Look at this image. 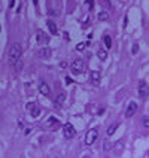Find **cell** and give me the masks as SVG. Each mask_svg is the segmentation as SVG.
<instances>
[{
    "mask_svg": "<svg viewBox=\"0 0 149 158\" xmlns=\"http://www.w3.org/2000/svg\"><path fill=\"white\" fill-rule=\"evenodd\" d=\"M21 45L20 43H14L12 45V48L9 49V63H11V66H14L20 58H21Z\"/></svg>",
    "mask_w": 149,
    "mask_h": 158,
    "instance_id": "obj_1",
    "label": "cell"
},
{
    "mask_svg": "<svg viewBox=\"0 0 149 158\" xmlns=\"http://www.w3.org/2000/svg\"><path fill=\"white\" fill-rule=\"evenodd\" d=\"M97 137H98V130H97V128H91V130H88L87 134H85V145L91 146V145L97 140Z\"/></svg>",
    "mask_w": 149,
    "mask_h": 158,
    "instance_id": "obj_2",
    "label": "cell"
},
{
    "mask_svg": "<svg viewBox=\"0 0 149 158\" xmlns=\"http://www.w3.org/2000/svg\"><path fill=\"white\" fill-rule=\"evenodd\" d=\"M84 69H85V63H84V60H75V61L70 64V70H72L73 75H79V73H82Z\"/></svg>",
    "mask_w": 149,
    "mask_h": 158,
    "instance_id": "obj_3",
    "label": "cell"
},
{
    "mask_svg": "<svg viewBox=\"0 0 149 158\" xmlns=\"http://www.w3.org/2000/svg\"><path fill=\"white\" fill-rule=\"evenodd\" d=\"M63 134H64L66 139H73L75 134H76V130H75V127H73L70 122H66V124L63 125Z\"/></svg>",
    "mask_w": 149,
    "mask_h": 158,
    "instance_id": "obj_4",
    "label": "cell"
},
{
    "mask_svg": "<svg viewBox=\"0 0 149 158\" xmlns=\"http://www.w3.org/2000/svg\"><path fill=\"white\" fill-rule=\"evenodd\" d=\"M60 127V119H57L55 116H51L46 122H45V128L46 130H57Z\"/></svg>",
    "mask_w": 149,
    "mask_h": 158,
    "instance_id": "obj_5",
    "label": "cell"
},
{
    "mask_svg": "<svg viewBox=\"0 0 149 158\" xmlns=\"http://www.w3.org/2000/svg\"><path fill=\"white\" fill-rule=\"evenodd\" d=\"M36 39H37V43L39 45H45V43L49 42V36L45 32H42V30H37L36 32Z\"/></svg>",
    "mask_w": 149,
    "mask_h": 158,
    "instance_id": "obj_6",
    "label": "cell"
},
{
    "mask_svg": "<svg viewBox=\"0 0 149 158\" xmlns=\"http://www.w3.org/2000/svg\"><path fill=\"white\" fill-rule=\"evenodd\" d=\"M136 112H137V103L136 101H130V104H128V107L125 110V116L127 118H131Z\"/></svg>",
    "mask_w": 149,
    "mask_h": 158,
    "instance_id": "obj_7",
    "label": "cell"
},
{
    "mask_svg": "<svg viewBox=\"0 0 149 158\" xmlns=\"http://www.w3.org/2000/svg\"><path fill=\"white\" fill-rule=\"evenodd\" d=\"M100 79H101L100 72H98V70H92V72H91V84H92L94 87H98V85H100Z\"/></svg>",
    "mask_w": 149,
    "mask_h": 158,
    "instance_id": "obj_8",
    "label": "cell"
},
{
    "mask_svg": "<svg viewBox=\"0 0 149 158\" xmlns=\"http://www.w3.org/2000/svg\"><path fill=\"white\" fill-rule=\"evenodd\" d=\"M148 84L145 82V81H142L140 82V85H139V96L142 97V98H146L148 97Z\"/></svg>",
    "mask_w": 149,
    "mask_h": 158,
    "instance_id": "obj_9",
    "label": "cell"
},
{
    "mask_svg": "<svg viewBox=\"0 0 149 158\" xmlns=\"http://www.w3.org/2000/svg\"><path fill=\"white\" fill-rule=\"evenodd\" d=\"M39 91H40L42 96H46V97H49V94H51V90H49L48 84L43 82V81H40V84H39Z\"/></svg>",
    "mask_w": 149,
    "mask_h": 158,
    "instance_id": "obj_10",
    "label": "cell"
},
{
    "mask_svg": "<svg viewBox=\"0 0 149 158\" xmlns=\"http://www.w3.org/2000/svg\"><path fill=\"white\" fill-rule=\"evenodd\" d=\"M27 107L30 109V115H32L33 118H37V116L40 115V109H39L36 104H32V103H30V104H27Z\"/></svg>",
    "mask_w": 149,
    "mask_h": 158,
    "instance_id": "obj_11",
    "label": "cell"
},
{
    "mask_svg": "<svg viewBox=\"0 0 149 158\" xmlns=\"http://www.w3.org/2000/svg\"><path fill=\"white\" fill-rule=\"evenodd\" d=\"M49 55H51V49H49V48L45 46V48H40V49H39V57H40V58H48Z\"/></svg>",
    "mask_w": 149,
    "mask_h": 158,
    "instance_id": "obj_12",
    "label": "cell"
},
{
    "mask_svg": "<svg viewBox=\"0 0 149 158\" xmlns=\"http://www.w3.org/2000/svg\"><path fill=\"white\" fill-rule=\"evenodd\" d=\"M46 26H48V29H49V32H51V35H57V24L52 21V20H49L48 23H46Z\"/></svg>",
    "mask_w": 149,
    "mask_h": 158,
    "instance_id": "obj_13",
    "label": "cell"
},
{
    "mask_svg": "<svg viewBox=\"0 0 149 158\" xmlns=\"http://www.w3.org/2000/svg\"><path fill=\"white\" fill-rule=\"evenodd\" d=\"M97 57H98V60H101V61H104V60H107V51L106 49H98L97 51Z\"/></svg>",
    "mask_w": 149,
    "mask_h": 158,
    "instance_id": "obj_14",
    "label": "cell"
},
{
    "mask_svg": "<svg viewBox=\"0 0 149 158\" xmlns=\"http://www.w3.org/2000/svg\"><path fill=\"white\" fill-rule=\"evenodd\" d=\"M97 18H98L100 21H107V20H109V14H107V11H101V12H98Z\"/></svg>",
    "mask_w": 149,
    "mask_h": 158,
    "instance_id": "obj_15",
    "label": "cell"
},
{
    "mask_svg": "<svg viewBox=\"0 0 149 158\" xmlns=\"http://www.w3.org/2000/svg\"><path fill=\"white\" fill-rule=\"evenodd\" d=\"M118 127H119V122H113V124L107 128V134H109V136H112V134L116 131V128H118Z\"/></svg>",
    "mask_w": 149,
    "mask_h": 158,
    "instance_id": "obj_16",
    "label": "cell"
},
{
    "mask_svg": "<svg viewBox=\"0 0 149 158\" xmlns=\"http://www.w3.org/2000/svg\"><path fill=\"white\" fill-rule=\"evenodd\" d=\"M103 42H104V45H106V48H107V49H109V48H112V39H110V36L104 35V36H103Z\"/></svg>",
    "mask_w": 149,
    "mask_h": 158,
    "instance_id": "obj_17",
    "label": "cell"
},
{
    "mask_svg": "<svg viewBox=\"0 0 149 158\" xmlns=\"http://www.w3.org/2000/svg\"><path fill=\"white\" fill-rule=\"evenodd\" d=\"M64 100H66V94H64V93H61V94L58 96V100L55 101V107H60V106L63 104V101H64Z\"/></svg>",
    "mask_w": 149,
    "mask_h": 158,
    "instance_id": "obj_18",
    "label": "cell"
},
{
    "mask_svg": "<svg viewBox=\"0 0 149 158\" xmlns=\"http://www.w3.org/2000/svg\"><path fill=\"white\" fill-rule=\"evenodd\" d=\"M12 67H14V69H15L17 72H21V69H23V60L20 58V60H18V61H17V63H15V64H14Z\"/></svg>",
    "mask_w": 149,
    "mask_h": 158,
    "instance_id": "obj_19",
    "label": "cell"
},
{
    "mask_svg": "<svg viewBox=\"0 0 149 158\" xmlns=\"http://www.w3.org/2000/svg\"><path fill=\"white\" fill-rule=\"evenodd\" d=\"M100 5L103 8H106V9H110V2L109 0H100Z\"/></svg>",
    "mask_w": 149,
    "mask_h": 158,
    "instance_id": "obj_20",
    "label": "cell"
},
{
    "mask_svg": "<svg viewBox=\"0 0 149 158\" xmlns=\"http://www.w3.org/2000/svg\"><path fill=\"white\" fill-rule=\"evenodd\" d=\"M88 45V42H82V43H78L76 45V51H84V48Z\"/></svg>",
    "mask_w": 149,
    "mask_h": 158,
    "instance_id": "obj_21",
    "label": "cell"
},
{
    "mask_svg": "<svg viewBox=\"0 0 149 158\" xmlns=\"http://www.w3.org/2000/svg\"><path fill=\"white\" fill-rule=\"evenodd\" d=\"M131 52H133L134 55L139 52V45H137V43H134V45H133V49H131Z\"/></svg>",
    "mask_w": 149,
    "mask_h": 158,
    "instance_id": "obj_22",
    "label": "cell"
},
{
    "mask_svg": "<svg viewBox=\"0 0 149 158\" xmlns=\"http://www.w3.org/2000/svg\"><path fill=\"white\" fill-rule=\"evenodd\" d=\"M148 125H149V121H148V116H145V118H143V127L148 128Z\"/></svg>",
    "mask_w": 149,
    "mask_h": 158,
    "instance_id": "obj_23",
    "label": "cell"
},
{
    "mask_svg": "<svg viewBox=\"0 0 149 158\" xmlns=\"http://www.w3.org/2000/svg\"><path fill=\"white\" fill-rule=\"evenodd\" d=\"M66 84H67V85L73 84V79H72V78H69V76H66Z\"/></svg>",
    "mask_w": 149,
    "mask_h": 158,
    "instance_id": "obj_24",
    "label": "cell"
},
{
    "mask_svg": "<svg viewBox=\"0 0 149 158\" xmlns=\"http://www.w3.org/2000/svg\"><path fill=\"white\" fill-rule=\"evenodd\" d=\"M87 3H88L90 9H92V6H94V2H92V0H87Z\"/></svg>",
    "mask_w": 149,
    "mask_h": 158,
    "instance_id": "obj_25",
    "label": "cell"
},
{
    "mask_svg": "<svg viewBox=\"0 0 149 158\" xmlns=\"http://www.w3.org/2000/svg\"><path fill=\"white\" fill-rule=\"evenodd\" d=\"M60 67H61V69L67 67V63H66V61H61V63H60Z\"/></svg>",
    "mask_w": 149,
    "mask_h": 158,
    "instance_id": "obj_26",
    "label": "cell"
},
{
    "mask_svg": "<svg viewBox=\"0 0 149 158\" xmlns=\"http://www.w3.org/2000/svg\"><path fill=\"white\" fill-rule=\"evenodd\" d=\"M14 5H15V0H11V2H9V6H11V8H12V6H14Z\"/></svg>",
    "mask_w": 149,
    "mask_h": 158,
    "instance_id": "obj_27",
    "label": "cell"
},
{
    "mask_svg": "<svg viewBox=\"0 0 149 158\" xmlns=\"http://www.w3.org/2000/svg\"><path fill=\"white\" fill-rule=\"evenodd\" d=\"M18 127H20V128H23V127H24V124H23L21 121H18Z\"/></svg>",
    "mask_w": 149,
    "mask_h": 158,
    "instance_id": "obj_28",
    "label": "cell"
},
{
    "mask_svg": "<svg viewBox=\"0 0 149 158\" xmlns=\"http://www.w3.org/2000/svg\"><path fill=\"white\" fill-rule=\"evenodd\" d=\"M37 3H39V0H33V5L34 6H37Z\"/></svg>",
    "mask_w": 149,
    "mask_h": 158,
    "instance_id": "obj_29",
    "label": "cell"
},
{
    "mask_svg": "<svg viewBox=\"0 0 149 158\" xmlns=\"http://www.w3.org/2000/svg\"><path fill=\"white\" fill-rule=\"evenodd\" d=\"M0 30H2V27H0Z\"/></svg>",
    "mask_w": 149,
    "mask_h": 158,
    "instance_id": "obj_30",
    "label": "cell"
}]
</instances>
